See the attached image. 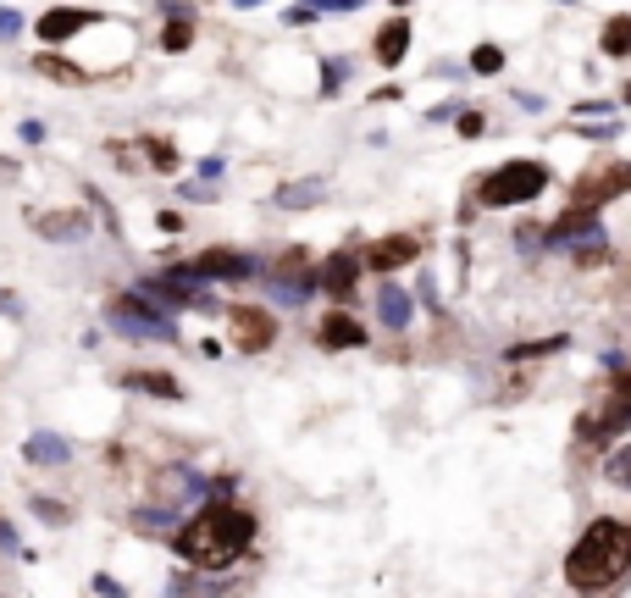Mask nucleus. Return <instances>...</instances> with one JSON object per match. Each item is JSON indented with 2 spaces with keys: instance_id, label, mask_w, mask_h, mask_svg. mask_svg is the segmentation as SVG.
I'll list each match as a JSON object with an SVG mask.
<instances>
[{
  "instance_id": "dca6fc26",
  "label": "nucleus",
  "mask_w": 631,
  "mask_h": 598,
  "mask_svg": "<svg viewBox=\"0 0 631 598\" xmlns=\"http://www.w3.org/2000/svg\"><path fill=\"white\" fill-rule=\"evenodd\" d=\"M377 316H382V327H393V333H405V327H410V294H405V288H382V294H377Z\"/></svg>"
},
{
  "instance_id": "4be33fe9",
  "label": "nucleus",
  "mask_w": 631,
  "mask_h": 598,
  "mask_svg": "<svg viewBox=\"0 0 631 598\" xmlns=\"http://www.w3.org/2000/svg\"><path fill=\"white\" fill-rule=\"evenodd\" d=\"M322 189H327L322 178H316V183H294V189L277 194V205H310V200H322Z\"/></svg>"
},
{
  "instance_id": "cd10ccee",
  "label": "nucleus",
  "mask_w": 631,
  "mask_h": 598,
  "mask_svg": "<svg viewBox=\"0 0 631 598\" xmlns=\"http://www.w3.org/2000/svg\"><path fill=\"white\" fill-rule=\"evenodd\" d=\"M239 6H261V0H239Z\"/></svg>"
},
{
  "instance_id": "bb28decb",
  "label": "nucleus",
  "mask_w": 631,
  "mask_h": 598,
  "mask_svg": "<svg viewBox=\"0 0 631 598\" xmlns=\"http://www.w3.org/2000/svg\"><path fill=\"white\" fill-rule=\"evenodd\" d=\"M17 28H23V17H17V12H0V39H12Z\"/></svg>"
},
{
  "instance_id": "f03ea898",
  "label": "nucleus",
  "mask_w": 631,
  "mask_h": 598,
  "mask_svg": "<svg viewBox=\"0 0 631 598\" xmlns=\"http://www.w3.org/2000/svg\"><path fill=\"white\" fill-rule=\"evenodd\" d=\"M172 543H178V554L189 565H200V571H222V565H233L239 554H250L255 515L239 510V504H205L194 521H183Z\"/></svg>"
},
{
  "instance_id": "2eb2a0df",
  "label": "nucleus",
  "mask_w": 631,
  "mask_h": 598,
  "mask_svg": "<svg viewBox=\"0 0 631 598\" xmlns=\"http://www.w3.org/2000/svg\"><path fill=\"white\" fill-rule=\"evenodd\" d=\"M405 50H410V23H405V17H393V23L377 34V61H382V67H399Z\"/></svg>"
},
{
  "instance_id": "9b49d317",
  "label": "nucleus",
  "mask_w": 631,
  "mask_h": 598,
  "mask_svg": "<svg viewBox=\"0 0 631 598\" xmlns=\"http://www.w3.org/2000/svg\"><path fill=\"white\" fill-rule=\"evenodd\" d=\"M194 272H200L205 283H211V277H255L261 261H250V255H239V250H211V255L194 261Z\"/></svg>"
},
{
  "instance_id": "412c9836",
  "label": "nucleus",
  "mask_w": 631,
  "mask_h": 598,
  "mask_svg": "<svg viewBox=\"0 0 631 598\" xmlns=\"http://www.w3.org/2000/svg\"><path fill=\"white\" fill-rule=\"evenodd\" d=\"M39 78H56V84H84V72L61 56H39Z\"/></svg>"
},
{
  "instance_id": "b1692460",
  "label": "nucleus",
  "mask_w": 631,
  "mask_h": 598,
  "mask_svg": "<svg viewBox=\"0 0 631 598\" xmlns=\"http://www.w3.org/2000/svg\"><path fill=\"white\" fill-rule=\"evenodd\" d=\"M504 67V50L499 45H477L471 50V72H499Z\"/></svg>"
},
{
  "instance_id": "1a4fd4ad",
  "label": "nucleus",
  "mask_w": 631,
  "mask_h": 598,
  "mask_svg": "<svg viewBox=\"0 0 631 598\" xmlns=\"http://www.w3.org/2000/svg\"><path fill=\"white\" fill-rule=\"evenodd\" d=\"M416 255H421V244L410 239V233H388V239H377L360 261H366L371 272H399V266H410Z\"/></svg>"
},
{
  "instance_id": "7ed1b4c3",
  "label": "nucleus",
  "mask_w": 631,
  "mask_h": 598,
  "mask_svg": "<svg viewBox=\"0 0 631 598\" xmlns=\"http://www.w3.org/2000/svg\"><path fill=\"white\" fill-rule=\"evenodd\" d=\"M548 189V167L543 161H504V167H493L488 178H482V205H493V211H510V205H532L537 194Z\"/></svg>"
},
{
  "instance_id": "aec40b11",
  "label": "nucleus",
  "mask_w": 631,
  "mask_h": 598,
  "mask_svg": "<svg viewBox=\"0 0 631 598\" xmlns=\"http://www.w3.org/2000/svg\"><path fill=\"white\" fill-rule=\"evenodd\" d=\"M571 338L565 333H554V338H532V344H515V349H504V360H532V355H554V349H565Z\"/></svg>"
},
{
  "instance_id": "6ab92c4d",
  "label": "nucleus",
  "mask_w": 631,
  "mask_h": 598,
  "mask_svg": "<svg viewBox=\"0 0 631 598\" xmlns=\"http://www.w3.org/2000/svg\"><path fill=\"white\" fill-rule=\"evenodd\" d=\"M598 45H604V56H631V17H609L604 23V39H598Z\"/></svg>"
},
{
  "instance_id": "c85d7f7f",
  "label": "nucleus",
  "mask_w": 631,
  "mask_h": 598,
  "mask_svg": "<svg viewBox=\"0 0 631 598\" xmlns=\"http://www.w3.org/2000/svg\"><path fill=\"white\" fill-rule=\"evenodd\" d=\"M393 6H410V0H393Z\"/></svg>"
},
{
  "instance_id": "a211bd4d",
  "label": "nucleus",
  "mask_w": 631,
  "mask_h": 598,
  "mask_svg": "<svg viewBox=\"0 0 631 598\" xmlns=\"http://www.w3.org/2000/svg\"><path fill=\"white\" fill-rule=\"evenodd\" d=\"M28 460H34V466H67L72 460V449L61 438H50V432H39V438H28V449H23Z\"/></svg>"
},
{
  "instance_id": "a878e982",
  "label": "nucleus",
  "mask_w": 631,
  "mask_h": 598,
  "mask_svg": "<svg viewBox=\"0 0 631 598\" xmlns=\"http://www.w3.org/2000/svg\"><path fill=\"white\" fill-rule=\"evenodd\" d=\"M482 128H488V122H482V111H460V133H465V139H477Z\"/></svg>"
},
{
  "instance_id": "20e7f679",
  "label": "nucleus",
  "mask_w": 631,
  "mask_h": 598,
  "mask_svg": "<svg viewBox=\"0 0 631 598\" xmlns=\"http://www.w3.org/2000/svg\"><path fill=\"white\" fill-rule=\"evenodd\" d=\"M548 250H576V261H598L604 255V228H598V211H582V205H571V211L554 222V228L543 233Z\"/></svg>"
},
{
  "instance_id": "393cba45",
  "label": "nucleus",
  "mask_w": 631,
  "mask_h": 598,
  "mask_svg": "<svg viewBox=\"0 0 631 598\" xmlns=\"http://www.w3.org/2000/svg\"><path fill=\"white\" fill-rule=\"evenodd\" d=\"M609 482H615V488H631V443L626 449H615V460H609Z\"/></svg>"
},
{
  "instance_id": "423d86ee",
  "label": "nucleus",
  "mask_w": 631,
  "mask_h": 598,
  "mask_svg": "<svg viewBox=\"0 0 631 598\" xmlns=\"http://www.w3.org/2000/svg\"><path fill=\"white\" fill-rule=\"evenodd\" d=\"M106 322H111V333H122V338H172V316L150 311V299H128L122 294L117 305L106 311Z\"/></svg>"
},
{
  "instance_id": "0eeeda50",
  "label": "nucleus",
  "mask_w": 631,
  "mask_h": 598,
  "mask_svg": "<svg viewBox=\"0 0 631 598\" xmlns=\"http://www.w3.org/2000/svg\"><path fill=\"white\" fill-rule=\"evenodd\" d=\"M227 333H233V344H239V349H250V355H261V349L277 344V322L261 311V305H233Z\"/></svg>"
},
{
  "instance_id": "6e6552de",
  "label": "nucleus",
  "mask_w": 631,
  "mask_h": 598,
  "mask_svg": "<svg viewBox=\"0 0 631 598\" xmlns=\"http://www.w3.org/2000/svg\"><path fill=\"white\" fill-rule=\"evenodd\" d=\"M631 189V161L626 167H604V172H587L582 183H576V205L582 211H604L615 194H626Z\"/></svg>"
},
{
  "instance_id": "4468645a",
  "label": "nucleus",
  "mask_w": 631,
  "mask_h": 598,
  "mask_svg": "<svg viewBox=\"0 0 631 598\" xmlns=\"http://www.w3.org/2000/svg\"><path fill=\"white\" fill-rule=\"evenodd\" d=\"M89 23H100V17L95 12H78V6H61V12L39 17V34H45V39H72L78 28H89Z\"/></svg>"
},
{
  "instance_id": "9d476101",
  "label": "nucleus",
  "mask_w": 631,
  "mask_h": 598,
  "mask_svg": "<svg viewBox=\"0 0 631 598\" xmlns=\"http://www.w3.org/2000/svg\"><path fill=\"white\" fill-rule=\"evenodd\" d=\"M360 266H366L360 255L338 250V255H327V266H322V277H316V283H322L333 299H349V294H355V277H360Z\"/></svg>"
},
{
  "instance_id": "39448f33",
  "label": "nucleus",
  "mask_w": 631,
  "mask_h": 598,
  "mask_svg": "<svg viewBox=\"0 0 631 598\" xmlns=\"http://www.w3.org/2000/svg\"><path fill=\"white\" fill-rule=\"evenodd\" d=\"M626 427H631V371H620L615 383H609V399L598 405V416H582V438L587 443H609Z\"/></svg>"
},
{
  "instance_id": "f8f14e48",
  "label": "nucleus",
  "mask_w": 631,
  "mask_h": 598,
  "mask_svg": "<svg viewBox=\"0 0 631 598\" xmlns=\"http://www.w3.org/2000/svg\"><path fill=\"white\" fill-rule=\"evenodd\" d=\"M316 338H322V349H360L366 344V327H360L349 311H333V316H322Z\"/></svg>"
},
{
  "instance_id": "c756f323",
  "label": "nucleus",
  "mask_w": 631,
  "mask_h": 598,
  "mask_svg": "<svg viewBox=\"0 0 631 598\" xmlns=\"http://www.w3.org/2000/svg\"><path fill=\"white\" fill-rule=\"evenodd\" d=\"M626 100H631V84H626Z\"/></svg>"
},
{
  "instance_id": "ddd939ff",
  "label": "nucleus",
  "mask_w": 631,
  "mask_h": 598,
  "mask_svg": "<svg viewBox=\"0 0 631 598\" xmlns=\"http://www.w3.org/2000/svg\"><path fill=\"white\" fill-rule=\"evenodd\" d=\"M34 233L39 239H84L89 233V211H45V216H34Z\"/></svg>"
},
{
  "instance_id": "f3484780",
  "label": "nucleus",
  "mask_w": 631,
  "mask_h": 598,
  "mask_svg": "<svg viewBox=\"0 0 631 598\" xmlns=\"http://www.w3.org/2000/svg\"><path fill=\"white\" fill-rule=\"evenodd\" d=\"M128 388H139V394L150 399H178V377H167V371H128Z\"/></svg>"
},
{
  "instance_id": "5701e85b",
  "label": "nucleus",
  "mask_w": 631,
  "mask_h": 598,
  "mask_svg": "<svg viewBox=\"0 0 631 598\" xmlns=\"http://www.w3.org/2000/svg\"><path fill=\"white\" fill-rule=\"evenodd\" d=\"M189 39H194V28H189V17H172V23H167V34H161V45H167V50H189Z\"/></svg>"
},
{
  "instance_id": "f257e3e1",
  "label": "nucleus",
  "mask_w": 631,
  "mask_h": 598,
  "mask_svg": "<svg viewBox=\"0 0 631 598\" xmlns=\"http://www.w3.org/2000/svg\"><path fill=\"white\" fill-rule=\"evenodd\" d=\"M626 571H631V527L620 515H598L593 527L576 538V549L565 554V582L582 598L609 593Z\"/></svg>"
}]
</instances>
